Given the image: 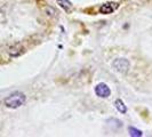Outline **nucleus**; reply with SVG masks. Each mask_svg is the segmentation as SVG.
I'll return each instance as SVG.
<instances>
[{
    "mask_svg": "<svg viewBox=\"0 0 152 137\" xmlns=\"http://www.w3.org/2000/svg\"><path fill=\"white\" fill-rule=\"evenodd\" d=\"M24 47L21 45H16V46H13V47H10L9 48V50H8V53L9 55L12 56V57H18V56H21L23 53H24Z\"/></svg>",
    "mask_w": 152,
    "mask_h": 137,
    "instance_id": "20e7f679",
    "label": "nucleus"
},
{
    "mask_svg": "<svg viewBox=\"0 0 152 137\" xmlns=\"http://www.w3.org/2000/svg\"><path fill=\"white\" fill-rule=\"evenodd\" d=\"M129 135L130 136H134V137H141L143 135V133L141 131V130L136 129V128H134V127H129Z\"/></svg>",
    "mask_w": 152,
    "mask_h": 137,
    "instance_id": "0eeeda50",
    "label": "nucleus"
},
{
    "mask_svg": "<svg viewBox=\"0 0 152 137\" xmlns=\"http://www.w3.org/2000/svg\"><path fill=\"white\" fill-rule=\"evenodd\" d=\"M26 97L25 95L21 91H15L13 94H10L7 98L5 99V105L8 109H17V107L22 106L25 103Z\"/></svg>",
    "mask_w": 152,
    "mask_h": 137,
    "instance_id": "f257e3e1",
    "label": "nucleus"
},
{
    "mask_svg": "<svg viewBox=\"0 0 152 137\" xmlns=\"http://www.w3.org/2000/svg\"><path fill=\"white\" fill-rule=\"evenodd\" d=\"M114 106H115V109H117L120 113H126V112H127V107H126L125 103L122 102L121 99H117V101L114 102Z\"/></svg>",
    "mask_w": 152,
    "mask_h": 137,
    "instance_id": "423d86ee",
    "label": "nucleus"
},
{
    "mask_svg": "<svg viewBox=\"0 0 152 137\" xmlns=\"http://www.w3.org/2000/svg\"><path fill=\"white\" fill-rule=\"evenodd\" d=\"M94 90H95V94H96L99 97H101V98H107V97L111 95L110 88L107 87V85L103 84V82L96 85L95 88H94Z\"/></svg>",
    "mask_w": 152,
    "mask_h": 137,
    "instance_id": "7ed1b4c3",
    "label": "nucleus"
},
{
    "mask_svg": "<svg viewBox=\"0 0 152 137\" xmlns=\"http://www.w3.org/2000/svg\"><path fill=\"white\" fill-rule=\"evenodd\" d=\"M112 68L122 74H126L129 71V62L126 58H117L112 62Z\"/></svg>",
    "mask_w": 152,
    "mask_h": 137,
    "instance_id": "f03ea898",
    "label": "nucleus"
},
{
    "mask_svg": "<svg viewBox=\"0 0 152 137\" xmlns=\"http://www.w3.org/2000/svg\"><path fill=\"white\" fill-rule=\"evenodd\" d=\"M112 5L113 4H104V5H102L101 8H99V12L102 14H111L114 10V7Z\"/></svg>",
    "mask_w": 152,
    "mask_h": 137,
    "instance_id": "39448f33",
    "label": "nucleus"
}]
</instances>
